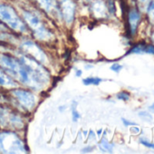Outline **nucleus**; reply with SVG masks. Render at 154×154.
Returning a JSON list of instances; mask_svg holds the SVG:
<instances>
[{"label": "nucleus", "mask_w": 154, "mask_h": 154, "mask_svg": "<svg viewBox=\"0 0 154 154\" xmlns=\"http://www.w3.org/2000/svg\"><path fill=\"white\" fill-rule=\"evenodd\" d=\"M0 65L11 76L33 89L42 88L49 80L45 69L31 56H21L20 60H17L9 55H1Z\"/></svg>", "instance_id": "f257e3e1"}, {"label": "nucleus", "mask_w": 154, "mask_h": 154, "mask_svg": "<svg viewBox=\"0 0 154 154\" xmlns=\"http://www.w3.org/2000/svg\"><path fill=\"white\" fill-rule=\"evenodd\" d=\"M0 151L5 153L26 152V147L17 134L0 132Z\"/></svg>", "instance_id": "f03ea898"}, {"label": "nucleus", "mask_w": 154, "mask_h": 154, "mask_svg": "<svg viewBox=\"0 0 154 154\" xmlns=\"http://www.w3.org/2000/svg\"><path fill=\"white\" fill-rule=\"evenodd\" d=\"M0 21L7 24L10 28L17 32H26V27L16 11L6 5L0 4Z\"/></svg>", "instance_id": "7ed1b4c3"}, {"label": "nucleus", "mask_w": 154, "mask_h": 154, "mask_svg": "<svg viewBox=\"0 0 154 154\" xmlns=\"http://www.w3.org/2000/svg\"><path fill=\"white\" fill-rule=\"evenodd\" d=\"M24 18L34 32L35 37L42 41H46L52 38V33L45 26L42 21L31 12L25 11Z\"/></svg>", "instance_id": "20e7f679"}, {"label": "nucleus", "mask_w": 154, "mask_h": 154, "mask_svg": "<svg viewBox=\"0 0 154 154\" xmlns=\"http://www.w3.org/2000/svg\"><path fill=\"white\" fill-rule=\"evenodd\" d=\"M13 94L25 109L30 111L35 106L36 99L32 93L25 90H16L13 92Z\"/></svg>", "instance_id": "39448f33"}, {"label": "nucleus", "mask_w": 154, "mask_h": 154, "mask_svg": "<svg viewBox=\"0 0 154 154\" xmlns=\"http://www.w3.org/2000/svg\"><path fill=\"white\" fill-rule=\"evenodd\" d=\"M22 49L26 53H27L28 54H30L31 57L34 58V59H35L36 61H38V62H40L42 63H45L47 62V58H46L45 54L35 43L29 42V41L25 42L22 45Z\"/></svg>", "instance_id": "423d86ee"}, {"label": "nucleus", "mask_w": 154, "mask_h": 154, "mask_svg": "<svg viewBox=\"0 0 154 154\" xmlns=\"http://www.w3.org/2000/svg\"><path fill=\"white\" fill-rule=\"evenodd\" d=\"M0 125H9L14 127H21L22 120L16 114L9 113L4 109H0Z\"/></svg>", "instance_id": "0eeeda50"}, {"label": "nucleus", "mask_w": 154, "mask_h": 154, "mask_svg": "<svg viewBox=\"0 0 154 154\" xmlns=\"http://www.w3.org/2000/svg\"><path fill=\"white\" fill-rule=\"evenodd\" d=\"M61 11L65 22L72 23L75 13V5L72 0H61Z\"/></svg>", "instance_id": "6e6552de"}, {"label": "nucleus", "mask_w": 154, "mask_h": 154, "mask_svg": "<svg viewBox=\"0 0 154 154\" xmlns=\"http://www.w3.org/2000/svg\"><path fill=\"white\" fill-rule=\"evenodd\" d=\"M140 22V13L137 8H131L129 11V15H128L129 29H130V34L131 35H135Z\"/></svg>", "instance_id": "1a4fd4ad"}, {"label": "nucleus", "mask_w": 154, "mask_h": 154, "mask_svg": "<svg viewBox=\"0 0 154 154\" xmlns=\"http://www.w3.org/2000/svg\"><path fill=\"white\" fill-rule=\"evenodd\" d=\"M0 85L15 87L16 86V83L10 78V77L8 74H6L3 71L0 70Z\"/></svg>", "instance_id": "9d476101"}, {"label": "nucleus", "mask_w": 154, "mask_h": 154, "mask_svg": "<svg viewBox=\"0 0 154 154\" xmlns=\"http://www.w3.org/2000/svg\"><path fill=\"white\" fill-rule=\"evenodd\" d=\"M36 1L47 12H52L55 8L54 0H36Z\"/></svg>", "instance_id": "9b49d317"}, {"label": "nucleus", "mask_w": 154, "mask_h": 154, "mask_svg": "<svg viewBox=\"0 0 154 154\" xmlns=\"http://www.w3.org/2000/svg\"><path fill=\"white\" fill-rule=\"evenodd\" d=\"M94 11L96 15H99L100 17H103L105 15L106 12V8L105 5L102 1H97L94 4Z\"/></svg>", "instance_id": "f8f14e48"}, {"label": "nucleus", "mask_w": 154, "mask_h": 154, "mask_svg": "<svg viewBox=\"0 0 154 154\" xmlns=\"http://www.w3.org/2000/svg\"><path fill=\"white\" fill-rule=\"evenodd\" d=\"M145 47H146V44L144 42L139 43L135 45L133 47H131L129 53L130 54H142L145 52Z\"/></svg>", "instance_id": "ddd939ff"}, {"label": "nucleus", "mask_w": 154, "mask_h": 154, "mask_svg": "<svg viewBox=\"0 0 154 154\" xmlns=\"http://www.w3.org/2000/svg\"><path fill=\"white\" fill-rule=\"evenodd\" d=\"M103 80L99 77H87V78L83 80L85 85H98Z\"/></svg>", "instance_id": "4468645a"}, {"label": "nucleus", "mask_w": 154, "mask_h": 154, "mask_svg": "<svg viewBox=\"0 0 154 154\" xmlns=\"http://www.w3.org/2000/svg\"><path fill=\"white\" fill-rule=\"evenodd\" d=\"M147 14H148L149 20L152 24H154V0H151L149 3L148 8H147Z\"/></svg>", "instance_id": "2eb2a0df"}, {"label": "nucleus", "mask_w": 154, "mask_h": 154, "mask_svg": "<svg viewBox=\"0 0 154 154\" xmlns=\"http://www.w3.org/2000/svg\"><path fill=\"white\" fill-rule=\"evenodd\" d=\"M100 149L103 151H108V152H112V145L108 142V140L106 139H103L100 142Z\"/></svg>", "instance_id": "dca6fc26"}, {"label": "nucleus", "mask_w": 154, "mask_h": 154, "mask_svg": "<svg viewBox=\"0 0 154 154\" xmlns=\"http://www.w3.org/2000/svg\"><path fill=\"white\" fill-rule=\"evenodd\" d=\"M72 121L73 122H77L80 118H81V114L77 111V107H76V103H74V104H72Z\"/></svg>", "instance_id": "f3484780"}, {"label": "nucleus", "mask_w": 154, "mask_h": 154, "mask_svg": "<svg viewBox=\"0 0 154 154\" xmlns=\"http://www.w3.org/2000/svg\"><path fill=\"white\" fill-rule=\"evenodd\" d=\"M117 99L122 100V101H128L130 99V94L127 92H120L119 94H117Z\"/></svg>", "instance_id": "a211bd4d"}, {"label": "nucleus", "mask_w": 154, "mask_h": 154, "mask_svg": "<svg viewBox=\"0 0 154 154\" xmlns=\"http://www.w3.org/2000/svg\"><path fill=\"white\" fill-rule=\"evenodd\" d=\"M139 116L140 118H142V120L144 121H147V122H151L152 121V116L149 113V112H139Z\"/></svg>", "instance_id": "6ab92c4d"}, {"label": "nucleus", "mask_w": 154, "mask_h": 154, "mask_svg": "<svg viewBox=\"0 0 154 154\" xmlns=\"http://www.w3.org/2000/svg\"><path fill=\"white\" fill-rule=\"evenodd\" d=\"M122 69V66L121 64L117 63H113V64L111 66V70L113 71V72H119Z\"/></svg>", "instance_id": "aec40b11"}, {"label": "nucleus", "mask_w": 154, "mask_h": 154, "mask_svg": "<svg viewBox=\"0 0 154 154\" xmlns=\"http://www.w3.org/2000/svg\"><path fill=\"white\" fill-rule=\"evenodd\" d=\"M140 142L141 144H143L144 146L148 147V148L154 149V143L149 142V141H148V140H144V139H140Z\"/></svg>", "instance_id": "412c9836"}, {"label": "nucleus", "mask_w": 154, "mask_h": 154, "mask_svg": "<svg viewBox=\"0 0 154 154\" xmlns=\"http://www.w3.org/2000/svg\"><path fill=\"white\" fill-rule=\"evenodd\" d=\"M145 53L149 54H154V45H148L145 47Z\"/></svg>", "instance_id": "4be33fe9"}, {"label": "nucleus", "mask_w": 154, "mask_h": 154, "mask_svg": "<svg viewBox=\"0 0 154 154\" xmlns=\"http://www.w3.org/2000/svg\"><path fill=\"white\" fill-rule=\"evenodd\" d=\"M122 122H123V124H124L125 126H135V125H136V123L131 122H129V121H127V120H125V119H122Z\"/></svg>", "instance_id": "5701e85b"}, {"label": "nucleus", "mask_w": 154, "mask_h": 154, "mask_svg": "<svg viewBox=\"0 0 154 154\" xmlns=\"http://www.w3.org/2000/svg\"><path fill=\"white\" fill-rule=\"evenodd\" d=\"M149 112H154V103H153L149 107Z\"/></svg>", "instance_id": "b1692460"}, {"label": "nucleus", "mask_w": 154, "mask_h": 154, "mask_svg": "<svg viewBox=\"0 0 154 154\" xmlns=\"http://www.w3.org/2000/svg\"><path fill=\"white\" fill-rule=\"evenodd\" d=\"M82 73H83V72H82L81 70H76V76H78V77H79V76L82 75Z\"/></svg>", "instance_id": "393cba45"}, {"label": "nucleus", "mask_w": 154, "mask_h": 154, "mask_svg": "<svg viewBox=\"0 0 154 154\" xmlns=\"http://www.w3.org/2000/svg\"><path fill=\"white\" fill-rule=\"evenodd\" d=\"M3 30H4V28L2 27L1 25H0V35H2V34H3Z\"/></svg>", "instance_id": "a878e982"}, {"label": "nucleus", "mask_w": 154, "mask_h": 154, "mask_svg": "<svg viewBox=\"0 0 154 154\" xmlns=\"http://www.w3.org/2000/svg\"><path fill=\"white\" fill-rule=\"evenodd\" d=\"M152 40H153V43H154V31L152 33Z\"/></svg>", "instance_id": "bb28decb"}, {"label": "nucleus", "mask_w": 154, "mask_h": 154, "mask_svg": "<svg viewBox=\"0 0 154 154\" xmlns=\"http://www.w3.org/2000/svg\"><path fill=\"white\" fill-rule=\"evenodd\" d=\"M140 1L141 3H145V2L147 1V0H140Z\"/></svg>", "instance_id": "cd10ccee"}]
</instances>
